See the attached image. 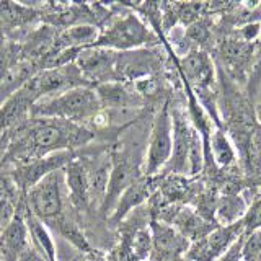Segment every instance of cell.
<instances>
[{"label": "cell", "mask_w": 261, "mask_h": 261, "mask_svg": "<svg viewBox=\"0 0 261 261\" xmlns=\"http://www.w3.org/2000/svg\"><path fill=\"white\" fill-rule=\"evenodd\" d=\"M95 139V130L62 119L30 118L23 126L8 134V147L0 170L46 157L56 152L88 145Z\"/></svg>", "instance_id": "cell-1"}, {"label": "cell", "mask_w": 261, "mask_h": 261, "mask_svg": "<svg viewBox=\"0 0 261 261\" xmlns=\"http://www.w3.org/2000/svg\"><path fill=\"white\" fill-rule=\"evenodd\" d=\"M160 38L155 35L141 16L126 4H118V10L98 33V38L90 47L111 49L114 53H126L142 47L160 46Z\"/></svg>", "instance_id": "cell-2"}, {"label": "cell", "mask_w": 261, "mask_h": 261, "mask_svg": "<svg viewBox=\"0 0 261 261\" xmlns=\"http://www.w3.org/2000/svg\"><path fill=\"white\" fill-rule=\"evenodd\" d=\"M101 106L92 87H79L61 95L41 98L31 108V118L62 119L93 129Z\"/></svg>", "instance_id": "cell-3"}, {"label": "cell", "mask_w": 261, "mask_h": 261, "mask_svg": "<svg viewBox=\"0 0 261 261\" xmlns=\"http://www.w3.org/2000/svg\"><path fill=\"white\" fill-rule=\"evenodd\" d=\"M171 127H173V147L167 165L159 175L196 176L204 168V149L198 130L188 119L181 108H170Z\"/></svg>", "instance_id": "cell-4"}, {"label": "cell", "mask_w": 261, "mask_h": 261, "mask_svg": "<svg viewBox=\"0 0 261 261\" xmlns=\"http://www.w3.org/2000/svg\"><path fill=\"white\" fill-rule=\"evenodd\" d=\"M64 176L57 170L44 176L23 196V202L33 216L46 225L64 214Z\"/></svg>", "instance_id": "cell-5"}, {"label": "cell", "mask_w": 261, "mask_h": 261, "mask_svg": "<svg viewBox=\"0 0 261 261\" xmlns=\"http://www.w3.org/2000/svg\"><path fill=\"white\" fill-rule=\"evenodd\" d=\"M142 175H144V171L141 167V162H139V157H136L130 150L124 149L121 144H113L111 173L108 179V186H106L105 199L101 204L106 216L110 217L122 191H124L126 188H129Z\"/></svg>", "instance_id": "cell-6"}, {"label": "cell", "mask_w": 261, "mask_h": 261, "mask_svg": "<svg viewBox=\"0 0 261 261\" xmlns=\"http://www.w3.org/2000/svg\"><path fill=\"white\" fill-rule=\"evenodd\" d=\"M171 147H173V127H171L170 103L165 101L155 114L147 141L145 162L142 165L145 176H157L160 173L171 155Z\"/></svg>", "instance_id": "cell-7"}, {"label": "cell", "mask_w": 261, "mask_h": 261, "mask_svg": "<svg viewBox=\"0 0 261 261\" xmlns=\"http://www.w3.org/2000/svg\"><path fill=\"white\" fill-rule=\"evenodd\" d=\"M75 155V152L69 150L56 152L51 155H46V157L20 163V165L8 167V170H5V173L2 175L10 179L16 193L20 194V198H23L38 181H41V179L49 173H53V171L62 170Z\"/></svg>", "instance_id": "cell-8"}, {"label": "cell", "mask_w": 261, "mask_h": 261, "mask_svg": "<svg viewBox=\"0 0 261 261\" xmlns=\"http://www.w3.org/2000/svg\"><path fill=\"white\" fill-rule=\"evenodd\" d=\"M163 67H165V56L162 54L159 46L116 54L118 82L136 84L139 80L157 77Z\"/></svg>", "instance_id": "cell-9"}, {"label": "cell", "mask_w": 261, "mask_h": 261, "mask_svg": "<svg viewBox=\"0 0 261 261\" xmlns=\"http://www.w3.org/2000/svg\"><path fill=\"white\" fill-rule=\"evenodd\" d=\"M23 85L33 93V96L36 98V101L41 100V98L61 95L72 88L90 87L84 80V77L80 75L75 64H67V65H62V67L38 70L33 73Z\"/></svg>", "instance_id": "cell-10"}, {"label": "cell", "mask_w": 261, "mask_h": 261, "mask_svg": "<svg viewBox=\"0 0 261 261\" xmlns=\"http://www.w3.org/2000/svg\"><path fill=\"white\" fill-rule=\"evenodd\" d=\"M243 235L242 220L232 225H217L202 239L190 243L185 251L186 261H217Z\"/></svg>", "instance_id": "cell-11"}, {"label": "cell", "mask_w": 261, "mask_h": 261, "mask_svg": "<svg viewBox=\"0 0 261 261\" xmlns=\"http://www.w3.org/2000/svg\"><path fill=\"white\" fill-rule=\"evenodd\" d=\"M217 54L230 79L243 82L258 65V41L245 43L227 36L217 46Z\"/></svg>", "instance_id": "cell-12"}, {"label": "cell", "mask_w": 261, "mask_h": 261, "mask_svg": "<svg viewBox=\"0 0 261 261\" xmlns=\"http://www.w3.org/2000/svg\"><path fill=\"white\" fill-rule=\"evenodd\" d=\"M116 54L111 49L85 47L79 53L75 67L90 87H96L108 82H118L116 79Z\"/></svg>", "instance_id": "cell-13"}, {"label": "cell", "mask_w": 261, "mask_h": 261, "mask_svg": "<svg viewBox=\"0 0 261 261\" xmlns=\"http://www.w3.org/2000/svg\"><path fill=\"white\" fill-rule=\"evenodd\" d=\"M111 149L113 145H105L84 155H77L82 163H84L88 176L92 206L93 204H103L106 186H108V179L111 173Z\"/></svg>", "instance_id": "cell-14"}, {"label": "cell", "mask_w": 261, "mask_h": 261, "mask_svg": "<svg viewBox=\"0 0 261 261\" xmlns=\"http://www.w3.org/2000/svg\"><path fill=\"white\" fill-rule=\"evenodd\" d=\"M98 101L103 111H134L137 108H142L145 100L136 92L133 84L126 82H108L93 87Z\"/></svg>", "instance_id": "cell-15"}, {"label": "cell", "mask_w": 261, "mask_h": 261, "mask_svg": "<svg viewBox=\"0 0 261 261\" xmlns=\"http://www.w3.org/2000/svg\"><path fill=\"white\" fill-rule=\"evenodd\" d=\"M36 103L30 90L21 85L8 95L0 105V134H10L31 118V108Z\"/></svg>", "instance_id": "cell-16"}, {"label": "cell", "mask_w": 261, "mask_h": 261, "mask_svg": "<svg viewBox=\"0 0 261 261\" xmlns=\"http://www.w3.org/2000/svg\"><path fill=\"white\" fill-rule=\"evenodd\" d=\"M259 196L258 185L245 188L242 193H220L216 199L214 220L217 225H232L242 220L248 206Z\"/></svg>", "instance_id": "cell-17"}, {"label": "cell", "mask_w": 261, "mask_h": 261, "mask_svg": "<svg viewBox=\"0 0 261 261\" xmlns=\"http://www.w3.org/2000/svg\"><path fill=\"white\" fill-rule=\"evenodd\" d=\"M62 176L65 194L73 204V207L87 211L92 206V196H90V185L85 167L77 155L62 168Z\"/></svg>", "instance_id": "cell-18"}, {"label": "cell", "mask_w": 261, "mask_h": 261, "mask_svg": "<svg viewBox=\"0 0 261 261\" xmlns=\"http://www.w3.org/2000/svg\"><path fill=\"white\" fill-rule=\"evenodd\" d=\"M155 191V176H145L142 175L139 179L126 188L119 199L116 201L113 212L110 214V222L118 224L122 219H126L130 212L141 207L145 201L150 199V196Z\"/></svg>", "instance_id": "cell-19"}, {"label": "cell", "mask_w": 261, "mask_h": 261, "mask_svg": "<svg viewBox=\"0 0 261 261\" xmlns=\"http://www.w3.org/2000/svg\"><path fill=\"white\" fill-rule=\"evenodd\" d=\"M28 245L27 227H24L23 212L18 204L13 220L0 235V261H18Z\"/></svg>", "instance_id": "cell-20"}, {"label": "cell", "mask_w": 261, "mask_h": 261, "mask_svg": "<svg viewBox=\"0 0 261 261\" xmlns=\"http://www.w3.org/2000/svg\"><path fill=\"white\" fill-rule=\"evenodd\" d=\"M149 228L152 233L153 251L157 253L159 256L175 258L179 255H185V251L190 247V242H188L185 237L179 235L173 227L163 224L160 220L152 219Z\"/></svg>", "instance_id": "cell-21"}, {"label": "cell", "mask_w": 261, "mask_h": 261, "mask_svg": "<svg viewBox=\"0 0 261 261\" xmlns=\"http://www.w3.org/2000/svg\"><path fill=\"white\" fill-rule=\"evenodd\" d=\"M211 160L219 170H230L239 160L233 142L224 127H214L204 147V163Z\"/></svg>", "instance_id": "cell-22"}, {"label": "cell", "mask_w": 261, "mask_h": 261, "mask_svg": "<svg viewBox=\"0 0 261 261\" xmlns=\"http://www.w3.org/2000/svg\"><path fill=\"white\" fill-rule=\"evenodd\" d=\"M18 204L23 212V220H24V227H27L30 245L36 251H39L41 255L46 258V261H57L56 245H54L51 230L44 225V222H41L38 217H35L27 209V206H24V202H23V198H20Z\"/></svg>", "instance_id": "cell-23"}, {"label": "cell", "mask_w": 261, "mask_h": 261, "mask_svg": "<svg viewBox=\"0 0 261 261\" xmlns=\"http://www.w3.org/2000/svg\"><path fill=\"white\" fill-rule=\"evenodd\" d=\"M98 33L100 31L92 24H75V27L57 30L51 51H70V49L90 47L96 41Z\"/></svg>", "instance_id": "cell-24"}, {"label": "cell", "mask_w": 261, "mask_h": 261, "mask_svg": "<svg viewBox=\"0 0 261 261\" xmlns=\"http://www.w3.org/2000/svg\"><path fill=\"white\" fill-rule=\"evenodd\" d=\"M46 227L49 230H54L56 233H59L62 239L67 240L73 248H77L80 253H84V255H88V253H92L95 250L87 240L85 233L80 230V227L73 222V220H70L67 216L62 214L61 217L53 220V222H49Z\"/></svg>", "instance_id": "cell-25"}, {"label": "cell", "mask_w": 261, "mask_h": 261, "mask_svg": "<svg viewBox=\"0 0 261 261\" xmlns=\"http://www.w3.org/2000/svg\"><path fill=\"white\" fill-rule=\"evenodd\" d=\"M129 250L134 261H147L152 256L153 245H152V233L149 225L137 227L133 228V232H129Z\"/></svg>", "instance_id": "cell-26"}, {"label": "cell", "mask_w": 261, "mask_h": 261, "mask_svg": "<svg viewBox=\"0 0 261 261\" xmlns=\"http://www.w3.org/2000/svg\"><path fill=\"white\" fill-rule=\"evenodd\" d=\"M240 261H261L259 228L255 232L243 233L242 247H240Z\"/></svg>", "instance_id": "cell-27"}, {"label": "cell", "mask_w": 261, "mask_h": 261, "mask_svg": "<svg viewBox=\"0 0 261 261\" xmlns=\"http://www.w3.org/2000/svg\"><path fill=\"white\" fill-rule=\"evenodd\" d=\"M242 225H243V233L255 232L259 228V196L248 206L245 216L242 217Z\"/></svg>", "instance_id": "cell-28"}, {"label": "cell", "mask_w": 261, "mask_h": 261, "mask_svg": "<svg viewBox=\"0 0 261 261\" xmlns=\"http://www.w3.org/2000/svg\"><path fill=\"white\" fill-rule=\"evenodd\" d=\"M20 199V198H18ZM16 198H2L0 199V235L12 222L16 214V206H18Z\"/></svg>", "instance_id": "cell-29"}, {"label": "cell", "mask_w": 261, "mask_h": 261, "mask_svg": "<svg viewBox=\"0 0 261 261\" xmlns=\"http://www.w3.org/2000/svg\"><path fill=\"white\" fill-rule=\"evenodd\" d=\"M13 194H18L15 190V186L12 185V181L5 175L0 173V199L2 198H16L18 199L20 198V196H13Z\"/></svg>", "instance_id": "cell-30"}, {"label": "cell", "mask_w": 261, "mask_h": 261, "mask_svg": "<svg viewBox=\"0 0 261 261\" xmlns=\"http://www.w3.org/2000/svg\"><path fill=\"white\" fill-rule=\"evenodd\" d=\"M242 239L243 235H240L237 242L232 245L230 248H228L222 256H220L217 261H240V247H242Z\"/></svg>", "instance_id": "cell-31"}, {"label": "cell", "mask_w": 261, "mask_h": 261, "mask_svg": "<svg viewBox=\"0 0 261 261\" xmlns=\"http://www.w3.org/2000/svg\"><path fill=\"white\" fill-rule=\"evenodd\" d=\"M18 261H46V258L41 255L39 251H36L35 248L28 245L27 250L21 253V256L18 258Z\"/></svg>", "instance_id": "cell-32"}, {"label": "cell", "mask_w": 261, "mask_h": 261, "mask_svg": "<svg viewBox=\"0 0 261 261\" xmlns=\"http://www.w3.org/2000/svg\"><path fill=\"white\" fill-rule=\"evenodd\" d=\"M7 147H8V134H0V167H2V162L5 159Z\"/></svg>", "instance_id": "cell-33"}, {"label": "cell", "mask_w": 261, "mask_h": 261, "mask_svg": "<svg viewBox=\"0 0 261 261\" xmlns=\"http://www.w3.org/2000/svg\"><path fill=\"white\" fill-rule=\"evenodd\" d=\"M80 261H106L100 253L98 251H92V253H88V255H84V259H80Z\"/></svg>", "instance_id": "cell-34"}]
</instances>
